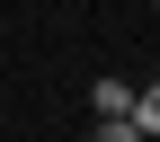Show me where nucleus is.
I'll list each match as a JSON object with an SVG mask.
<instances>
[{"label":"nucleus","instance_id":"nucleus-1","mask_svg":"<svg viewBox=\"0 0 160 142\" xmlns=\"http://www.w3.org/2000/svg\"><path fill=\"white\" fill-rule=\"evenodd\" d=\"M125 125H133V133H160V80H151V89H133V107H125Z\"/></svg>","mask_w":160,"mask_h":142},{"label":"nucleus","instance_id":"nucleus-2","mask_svg":"<svg viewBox=\"0 0 160 142\" xmlns=\"http://www.w3.org/2000/svg\"><path fill=\"white\" fill-rule=\"evenodd\" d=\"M89 107H98V115H125V107H133V80H98Z\"/></svg>","mask_w":160,"mask_h":142},{"label":"nucleus","instance_id":"nucleus-3","mask_svg":"<svg viewBox=\"0 0 160 142\" xmlns=\"http://www.w3.org/2000/svg\"><path fill=\"white\" fill-rule=\"evenodd\" d=\"M89 142H142V133H133L125 115H98V133H89Z\"/></svg>","mask_w":160,"mask_h":142}]
</instances>
